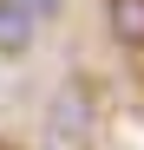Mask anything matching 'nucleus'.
<instances>
[{"label": "nucleus", "mask_w": 144, "mask_h": 150, "mask_svg": "<svg viewBox=\"0 0 144 150\" xmlns=\"http://www.w3.org/2000/svg\"><path fill=\"white\" fill-rule=\"evenodd\" d=\"M92 124H98V91H92V79H66L53 91V105H46V131L59 144H79V137H92Z\"/></svg>", "instance_id": "1"}, {"label": "nucleus", "mask_w": 144, "mask_h": 150, "mask_svg": "<svg viewBox=\"0 0 144 150\" xmlns=\"http://www.w3.org/2000/svg\"><path fill=\"white\" fill-rule=\"evenodd\" d=\"M105 33L125 52H144V0H105Z\"/></svg>", "instance_id": "2"}, {"label": "nucleus", "mask_w": 144, "mask_h": 150, "mask_svg": "<svg viewBox=\"0 0 144 150\" xmlns=\"http://www.w3.org/2000/svg\"><path fill=\"white\" fill-rule=\"evenodd\" d=\"M33 39H39V26H33L20 7H7V0H0V59H26Z\"/></svg>", "instance_id": "3"}, {"label": "nucleus", "mask_w": 144, "mask_h": 150, "mask_svg": "<svg viewBox=\"0 0 144 150\" xmlns=\"http://www.w3.org/2000/svg\"><path fill=\"white\" fill-rule=\"evenodd\" d=\"M7 7H20L33 20V26H46V20H59V0H7Z\"/></svg>", "instance_id": "4"}]
</instances>
